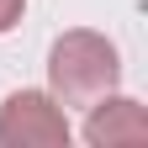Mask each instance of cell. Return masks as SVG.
<instances>
[{
  "label": "cell",
  "mask_w": 148,
  "mask_h": 148,
  "mask_svg": "<svg viewBox=\"0 0 148 148\" xmlns=\"http://www.w3.org/2000/svg\"><path fill=\"white\" fill-rule=\"evenodd\" d=\"M85 143L90 148H116V143H148V111L132 95H101L95 106H85Z\"/></svg>",
  "instance_id": "3957f363"
},
{
  "label": "cell",
  "mask_w": 148,
  "mask_h": 148,
  "mask_svg": "<svg viewBox=\"0 0 148 148\" xmlns=\"http://www.w3.org/2000/svg\"><path fill=\"white\" fill-rule=\"evenodd\" d=\"M0 148H69V116L48 90H16L0 106Z\"/></svg>",
  "instance_id": "7a4b0ae2"
},
{
  "label": "cell",
  "mask_w": 148,
  "mask_h": 148,
  "mask_svg": "<svg viewBox=\"0 0 148 148\" xmlns=\"http://www.w3.org/2000/svg\"><path fill=\"white\" fill-rule=\"evenodd\" d=\"M122 79V58H116V42L90 27H74L64 32L58 42L48 48V95L58 106H95L101 95H111Z\"/></svg>",
  "instance_id": "6da1fadb"
},
{
  "label": "cell",
  "mask_w": 148,
  "mask_h": 148,
  "mask_svg": "<svg viewBox=\"0 0 148 148\" xmlns=\"http://www.w3.org/2000/svg\"><path fill=\"white\" fill-rule=\"evenodd\" d=\"M21 16H27V0H0V32H11Z\"/></svg>",
  "instance_id": "277c9868"
}]
</instances>
